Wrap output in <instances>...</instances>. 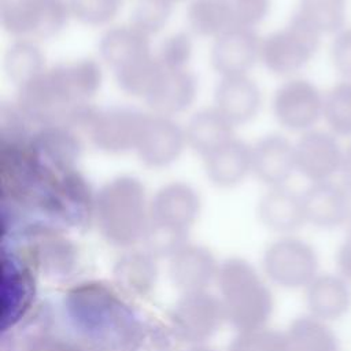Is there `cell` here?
<instances>
[{
    "label": "cell",
    "mask_w": 351,
    "mask_h": 351,
    "mask_svg": "<svg viewBox=\"0 0 351 351\" xmlns=\"http://www.w3.org/2000/svg\"><path fill=\"white\" fill-rule=\"evenodd\" d=\"M62 314L73 337L90 351H130L144 322L114 284L100 280L71 285Z\"/></svg>",
    "instance_id": "cell-1"
},
{
    "label": "cell",
    "mask_w": 351,
    "mask_h": 351,
    "mask_svg": "<svg viewBox=\"0 0 351 351\" xmlns=\"http://www.w3.org/2000/svg\"><path fill=\"white\" fill-rule=\"evenodd\" d=\"M93 223L103 239L119 248L141 244L149 223V200L144 184L133 176L104 182L95 197Z\"/></svg>",
    "instance_id": "cell-2"
},
{
    "label": "cell",
    "mask_w": 351,
    "mask_h": 351,
    "mask_svg": "<svg viewBox=\"0 0 351 351\" xmlns=\"http://www.w3.org/2000/svg\"><path fill=\"white\" fill-rule=\"evenodd\" d=\"M225 321L236 332L267 325L274 311L270 282L250 261L229 256L221 261L217 281Z\"/></svg>",
    "instance_id": "cell-3"
},
{
    "label": "cell",
    "mask_w": 351,
    "mask_h": 351,
    "mask_svg": "<svg viewBox=\"0 0 351 351\" xmlns=\"http://www.w3.org/2000/svg\"><path fill=\"white\" fill-rule=\"evenodd\" d=\"M200 211L202 197L191 184H165L149 200L147 234L163 247H178L189 240Z\"/></svg>",
    "instance_id": "cell-4"
},
{
    "label": "cell",
    "mask_w": 351,
    "mask_h": 351,
    "mask_svg": "<svg viewBox=\"0 0 351 351\" xmlns=\"http://www.w3.org/2000/svg\"><path fill=\"white\" fill-rule=\"evenodd\" d=\"M81 106L69 89L58 66L45 69L36 78L18 88L16 108L26 121L40 126L66 125Z\"/></svg>",
    "instance_id": "cell-5"
},
{
    "label": "cell",
    "mask_w": 351,
    "mask_h": 351,
    "mask_svg": "<svg viewBox=\"0 0 351 351\" xmlns=\"http://www.w3.org/2000/svg\"><path fill=\"white\" fill-rule=\"evenodd\" d=\"M11 237L16 241L11 248L25 256L34 270L49 277H64L77 263L75 245L51 222L25 223L22 229L12 230Z\"/></svg>",
    "instance_id": "cell-6"
},
{
    "label": "cell",
    "mask_w": 351,
    "mask_h": 351,
    "mask_svg": "<svg viewBox=\"0 0 351 351\" xmlns=\"http://www.w3.org/2000/svg\"><path fill=\"white\" fill-rule=\"evenodd\" d=\"M95 197L89 182L74 169L48 180L38 213L56 226L85 229L93 222Z\"/></svg>",
    "instance_id": "cell-7"
},
{
    "label": "cell",
    "mask_w": 351,
    "mask_h": 351,
    "mask_svg": "<svg viewBox=\"0 0 351 351\" xmlns=\"http://www.w3.org/2000/svg\"><path fill=\"white\" fill-rule=\"evenodd\" d=\"M262 273L282 289H304L319 273L315 248L293 234L278 236L262 254Z\"/></svg>",
    "instance_id": "cell-8"
},
{
    "label": "cell",
    "mask_w": 351,
    "mask_h": 351,
    "mask_svg": "<svg viewBox=\"0 0 351 351\" xmlns=\"http://www.w3.org/2000/svg\"><path fill=\"white\" fill-rule=\"evenodd\" d=\"M71 18L67 0H0L3 29L18 40H47Z\"/></svg>",
    "instance_id": "cell-9"
},
{
    "label": "cell",
    "mask_w": 351,
    "mask_h": 351,
    "mask_svg": "<svg viewBox=\"0 0 351 351\" xmlns=\"http://www.w3.org/2000/svg\"><path fill=\"white\" fill-rule=\"evenodd\" d=\"M218 295L210 291L181 293L169 311L167 326L178 343L204 346L225 324Z\"/></svg>",
    "instance_id": "cell-10"
},
{
    "label": "cell",
    "mask_w": 351,
    "mask_h": 351,
    "mask_svg": "<svg viewBox=\"0 0 351 351\" xmlns=\"http://www.w3.org/2000/svg\"><path fill=\"white\" fill-rule=\"evenodd\" d=\"M319 36L317 30L293 14L285 27L262 38L261 62L276 75H291L313 59L319 45Z\"/></svg>",
    "instance_id": "cell-11"
},
{
    "label": "cell",
    "mask_w": 351,
    "mask_h": 351,
    "mask_svg": "<svg viewBox=\"0 0 351 351\" xmlns=\"http://www.w3.org/2000/svg\"><path fill=\"white\" fill-rule=\"evenodd\" d=\"M36 299V270L15 250L3 248L1 326H15L30 311Z\"/></svg>",
    "instance_id": "cell-12"
},
{
    "label": "cell",
    "mask_w": 351,
    "mask_h": 351,
    "mask_svg": "<svg viewBox=\"0 0 351 351\" xmlns=\"http://www.w3.org/2000/svg\"><path fill=\"white\" fill-rule=\"evenodd\" d=\"M271 104L276 121L292 132L311 130L324 112V96L311 81L303 78L280 85Z\"/></svg>",
    "instance_id": "cell-13"
},
{
    "label": "cell",
    "mask_w": 351,
    "mask_h": 351,
    "mask_svg": "<svg viewBox=\"0 0 351 351\" xmlns=\"http://www.w3.org/2000/svg\"><path fill=\"white\" fill-rule=\"evenodd\" d=\"M147 112L130 107H110L96 110L89 126L90 143L106 154L134 151Z\"/></svg>",
    "instance_id": "cell-14"
},
{
    "label": "cell",
    "mask_w": 351,
    "mask_h": 351,
    "mask_svg": "<svg viewBox=\"0 0 351 351\" xmlns=\"http://www.w3.org/2000/svg\"><path fill=\"white\" fill-rule=\"evenodd\" d=\"M185 147V130L171 117L145 114L134 148L143 165L151 169L167 167L181 156Z\"/></svg>",
    "instance_id": "cell-15"
},
{
    "label": "cell",
    "mask_w": 351,
    "mask_h": 351,
    "mask_svg": "<svg viewBox=\"0 0 351 351\" xmlns=\"http://www.w3.org/2000/svg\"><path fill=\"white\" fill-rule=\"evenodd\" d=\"M167 262L171 284L181 293L208 291L215 285L221 265L208 247L191 240L178 247Z\"/></svg>",
    "instance_id": "cell-16"
},
{
    "label": "cell",
    "mask_w": 351,
    "mask_h": 351,
    "mask_svg": "<svg viewBox=\"0 0 351 351\" xmlns=\"http://www.w3.org/2000/svg\"><path fill=\"white\" fill-rule=\"evenodd\" d=\"M344 151L335 134L308 130L295 144L296 170L311 182L329 181L341 169Z\"/></svg>",
    "instance_id": "cell-17"
},
{
    "label": "cell",
    "mask_w": 351,
    "mask_h": 351,
    "mask_svg": "<svg viewBox=\"0 0 351 351\" xmlns=\"http://www.w3.org/2000/svg\"><path fill=\"white\" fill-rule=\"evenodd\" d=\"M262 38L254 29L233 26L214 38L210 62L213 69L221 75H241L261 60Z\"/></svg>",
    "instance_id": "cell-18"
},
{
    "label": "cell",
    "mask_w": 351,
    "mask_h": 351,
    "mask_svg": "<svg viewBox=\"0 0 351 351\" xmlns=\"http://www.w3.org/2000/svg\"><path fill=\"white\" fill-rule=\"evenodd\" d=\"M296 170L295 144L270 133L251 145V174L269 188L282 186Z\"/></svg>",
    "instance_id": "cell-19"
},
{
    "label": "cell",
    "mask_w": 351,
    "mask_h": 351,
    "mask_svg": "<svg viewBox=\"0 0 351 351\" xmlns=\"http://www.w3.org/2000/svg\"><path fill=\"white\" fill-rule=\"evenodd\" d=\"M306 222L319 229H335L351 219V196L341 184L311 182L302 193Z\"/></svg>",
    "instance_id": "cell-20"
},
{
    "label": "cell",
    "mask_w": 351,
    "mask_h": 351,
    "mask_svg": "<svg viewBox=\"0 0 351 351\" xmlns=\"http://www.w3.org/2000/svg\"><path fill=\"white\" fill-rule=\"evenodd\" d=\"M262 106L259 85L248 75L221 77L214 92V107L234 126L252 121Z\"/></svg>",
    "instance_id": "cell-21"
},
{
    "label": "cell",
    "mask_w": 351,
    "mask_h": 351,
    "mask_svg": "<svg viewBox=\"0 0 351 351\" xmlns=\"http://www.w3.org/2000/svg\"><path fill=\"white\" fill-rule=\"evenodd\" d=\"M307 314L332 322L351 308V282L339 273H318L304 288Z\"/></svg>",
    "instance_id": "cell-22"
},
{
    "label": "cell",
    "mask_w": 351,
    "mask_h": 351,
    "mask_svg": "<svg viewBox=\"0 0 351 351\" xmlns=\"http://www.w3.org/2000/svg\"><path fill=\"white\" fill-rule=\"evenodd\" d=\"M158 277V258L144 248H128L112 265V284L126 298L149 296Z\"/></svg>",
    "instance_id": "cell-23"
},
{
    "label": "cell",
    "mask_w": 351,
    "mask_h": 351,
    "mask_svg": "<svg viewBox=\"0 0 351 351\" xmlns=\"http://www.w3.org/2000/svg\"><path fill=\"white\" fill-rule=\"evenodd\" d=\"M256 214L261 223L278 236L293 234L307 223L302 195L285 185L269 188L258 202Z\"/></svg>",
    "instance_id": "cell-24"
},
{
    "label": "cell",
    "mask_w": 351,
    "mask_h": 351,
    "mask_svg": "<svg viewBox=\"0 0 351 351\" xmlns=\"http://www.w3.org/2000/svg\"><path fill=\"white\" fill-rule=\"evenodd\" d=\"M197 96V80L188 69L165 70L145 101L154 114L174 117L186 111Z\"/></svg>",
    "instance_id": "cell-25"
},
{
    "label": "cell",
    "mask_w": 351,
    "mask_h": 351,
    "mask_svg": "<svg viewBox=\"0 0 351 351\" xmlns=\"http://www.w3.org/2000/svg\"><path fill=\"white\" fill-rule=\"evenodd\" d=\"M204 173L218 188H233L251 174V145L236 136L203 156Z\"/></svg>",
    "instance_id": "cell-26"
},
{
    "label": "cell",
    "mask_w": 351,
    "mask_h": 351,
    "mask_svg": "<svg viewBox=\"0 0 351 351\" xmlns=\"http://www.w3.org/2000/svg\"><path fill=\"white\" fill-rule=\"evenodd\" d=\"M149 36L132 23L110 27L100 38L99 53L101 60L114 71L128 63L151 53Z\"/></svg>",
    "instance_id": "cell-27"
},
{
    "label": "cell",
    "mask_w": 351,
    "mask_h": 351,
    "mask_svg": "<svg viewBox=\"0 0 351 351\" xmlns=\"http://www.w3.org/2000/svg\"><path fill=\"white\" fill-rule=\"evenodd\" d=\"M232 125L214 106L196 111L186 123V145L202 158L234 137Z\"/></svg>",
    "instance_id": "cell-28"
},
{
    "label": "cell",
    "mask_w": 351,
    "mask_h": 351,
    "mask_svg": "<svg viewBox=\"0 0 351 351\" xmlns=\"http://www.w3.org/2000/svg\"><path fill=\"white\" fill-rule=\"evenodd\" d=\"M291 351H343L329 322L310 314L293 318L285 330Z\"/></svg>",
    "instance_id": "cell-29"
},
{
    "label": "cell",
    "mask_w": 351,
    "mask_h": 351,
    "mask_svg": "<svg viewBox=\"0 0 351 351\" xmlns=\"http://www.w3.org/2000/svg\"><path fill=\"white\" fill-rule=\"evenodd\" d=\"M186 23L191 33L213 38L233 27L226 0H191L186 10Z\"/></svg>",
    "instance_id": "cell-30"
},
{
    "label": "cell",
    "mask_w": 351,
    "mask_h": 351,
    "mask_svg": "<svg viewBox=\"0 0 351 351\" xmlns=\"http://www.w3.org/2000/svg\"><path fill=\"white\" fill-rule=\"evenodd\" d=\"M45 56L33 40H16L4 55L7 77L19 88L45 70Z\"/></svg>",
    "instance_id": "cell-31"
},
{
    "label": "cell",
    "mask_w": 351,
    "mask_h": 351,
    "mask_svg": "<svg viewBox=\"0 0 351 351\" xmlns=\"http://www.w3.org/2000/svg\"><path fill=\"white\" fill-rule=\"evenodd\" d=\"M162 71L163 67L156 56L148 53L115 70L114 73L118 86L125 93L134 97H143L145 100Z\"/></svg>",
    "instance_id": "cell-32"
},
{
    "label": "cell",
    "mask_w": 351,
    "mask_h": 351,
    "mask_svg": "<svg viewBox=\"0 0 351 351\" xmlns=\"http://www.w3.org/2000/svg\"><path fill=\"white\" fill-rule=\"evenodd\" d=\"M346 14L347 0H299L295 12L319 34L340 32Z\"/></svg>",
    "instance_id": "cell-33"
},
{
    "label": "cell",
    "mask_w": 351,
    "mask_h": 351,
    "mask_svg": "<svg viewBox=\"0 0 351 351\" xmlns=\"http://www.w3.org/2000/svg\"><path fill=\"white\" fill-rule=\"evenodd\" d=\"M78 103H89L101 85L103 74L93 59H77L56 64Z\"/></svg>",
    "instance_id": "cell-34"
},
{
    "label": "cell",
    "mask_w": 351,
    "mask_h": 351,
    "mask_svg": "<svg viewBox=\"0 0 351 351\" xmlns=\"http://www.w3.org/2000/svg\"><path fill=\"white\" fill-rule=\"evenodd\" d=\"M333 134L351 136V81L336 84L324 97V112Z\"/></svg>",
    "instance_id": "cell-35"
},
{
    "label": "cell",
    "mask_w": 351,
    "mask_h": 351,
    "mask_svg": "<svg viewBox=\"0 0 351 351\" xmlns=\"http://www.w3.org/2000/svg\"><path fill=\"white\" fill-rule=\"evenodd\" d=\"M226 351H291L288 335L267 325L236 332Z\"/></svg>",
    "instance_id": "cell-36"
},
{
    "label": "cell",
    "mask_w": 351,
    "mask_h": 351,
    "mask_svg": "<svg viewBox=\"0 0 351 351\" xmlns=\"http://www.w3.org/2000/svg\"><path fill=\"white\" fill-rule=\"evenodd\" d=\"M71 18L85 26H106L119 12L122 0H67Z\"/></svg>",
    "instance_id": "cell-37"
},
{
    "label": "cell",
    "mask_w": 351,
    "mask_h": 351,
    "mask_svg": "<svg viewBox=\"0 0 351 351\" xmlns=\"http://www.w3.org/2000/svg\"><path fill=\"white\" fill-rule=\"evenodd\" d=\"M171 8L173 4L166 0H138L132 10L130 23L151 37L165 27Z\"/></svg>",
    "instance_id": "cell-38"
},
{
    "label": "cell",
    "mask_w": 351,
    "mask_h": 351,
    "mask_svg": "<svg viewBox=\"0 0 351 351\" xmlns=\"http://www.w3.org/2000/svg\"><path fill=\"white\" fill-rule=\"evenodd\" d=\"M192 51L193 43L191 34L177 32L162 41L155 56L165 70H182L186 69Z\"/></svg>",
    "instance_id": "cell-39"
},
{
    "label": "cell",
    "mask_w": 351,
    "mask_h": 351,
    "mask_svg": "<svg viewBox=\"0 0 351 351\" xmlns=\"http://www.w3.org/2000/svg\"><path fill=\"white\" fill-rule=\"evenodd\" d=\"M233 26L254 29L259 23H262L269 11H270V0H226Z\"/></svg>",
    "instance_id": "cell-40"
},
{
    "label": "cell",
    "mask_w": 351,
    "mask_h": 351,
    "mask_svg": "<svg viewBox=\"0 0 351 351\" xmlns=\"http://www.w3.org/2000/svg\"><path fill=\"white\" fill-rule=\"evenodd\" d=\"M330 56L335 69L351 80V29H341L330 45Z\"/></svg>",
    "instance_id": "cell-41"
},
{
    "label": "cell",
    "mask_w": 351,
    "mask_h": 351,
    "mask_svg": "<svg viewBox=\"0 0 351 351\" xmlns=\"http://www.w3.org/2000/svg\"><path fill=\"white\" fill-rule=\"evenodd\" d=\"M336 266L337 273L351 282V219L348 234L336 252Z\"/></svg>",
    "instance_id": "cell-42"
},
{
    "label": "cell",
    "mask_w": 351,
    "mask_h": 351,
    "mask_svg": "<svg viewBox=\"0 0 351 351\" xmlns=\"http://www.w3.org/2000/svg\"><path fill=\"white\" fill-rule=\"evenodd\" d=\"M340 173H341V185L347 189V192L351 196V144L344 151Z\"/></svg>",
    "instance_id": "cell-43"
},
{
    "label": "cell",
    "mask_w": 351,
    "mask_h": 351,
    "mask_svg": "<svg viewBox=\"0 0 351 351\" xmlns=\"http://www.w3.org/2000/svg\"><path fill=\"white\" fill-rule=\"evenodd\" d=\"M186 351H218V350H215V348H213V347H210V346L204 344V346H195V347H189Z\"/></svg>",
    "instance_id": "cell-44"
},
{
    "label": "cell",
    "mask_w": 351,
    "mask_h": 351,
    "mask_svg": "<svg viewBox=\"0 0 351 351\" xmlns=\"http://www.w3.org/2000/svg\"><path fill=\"white\" fill-rule=\"evenodd\" d=\"M167 3H170V4H174V3H178V1H182V0H166Z\"/></svg>",
    "instance_id": "cell-45"
}]
</instances>
